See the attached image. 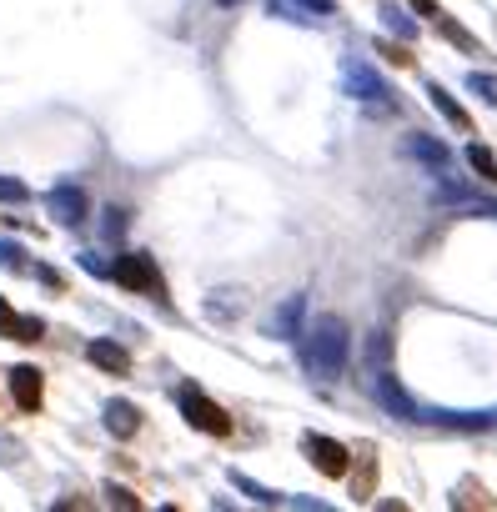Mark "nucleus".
Returning a JSON list of instances; mask_svg holds the SVG:
<instances>
[{"mask_svg":"<svg viewBox=\"0 0 497 512\" xmlns=\"http://www.w3.org/2000/svg\"><path fill=\"white\" fill-rule=\"evenodd\" d=\"M116 282H121L126 292H151V297H166V282H161L156 262H151V256H141V251H131V256H121V262H116Z\"/></svg>","mask_w":497,"mask_h":512,"instance_id":"f257e3e1","label":"nucleus"},{"mask_svg":"<svg viewBox=\"0 0 497 512\" xmlns=\"http://www.w3.org/2000/svg\"><path fill=\"white\" fill-rule=\"evenodd\" d=\"M342 362H347V332H342V322H322V327H317V342H312V367H317V377H337Z\"/></svg>","mask_w":497,"mask_h":512,"instance_id":"f03ea898","label":"nucleus"},{"mask_svg":"<svg viewBox=\"0 0 497 512\" xmlns=\"http://www.w3.org/2000/svg\"><path fill=\"white\" fill-rule=\"evenodd\" d=\"M181 412H186V422H191L196 432H211V437H226V432H231V417H226L211 397H201L196 387L181 392Z\"/></svg>","mask_w":497,"mask_h":512,"instance_id":"7ed1b4c3","label":"nucleus"},{"mask_svg":"<svg viewBox=\"0 0 497 512\" xmlns=\"http://www.w3.org/2000/svg\"><path fill=\"white\" fill-rule=\"evenodd\" d=\"M307 452H312V467L322 477H347V467H352V452L332 437H307Z\"/></svg>","mask_w":497,"mask_h":512,"instance_id":"20e7f679","label":"nucleus"},{"mask_svg":"<svg viewBox=\"0 0 497 512\" xmlns=\"http://www.w3.org/2000/svg\"><path fill=\"white\" fill-rule=\"evenodd\" d=\"M11 397H16L21 412H41V402H46V377H41L36 367H16V372H11Z\"/></svg>","mask_w":497,"mask_h":512,"instance_id":"39448f33","label":"nucleus"},{"mask_svg":"<svg viewBox=\"0 0 497 512\" xmlns=\"http://www.w3.org/2000/svg\"><path fill=\"white\" fill-rule=\"evenodd\" d=\"M86 357H91L101 372H111V377H126V372H131V352H126V347H116V342H91V347H86Z\"/></svg>","mask_w":497,"mask_h":512,"instance_id":"423d86ee","label":"nucleus"},{"mask_svg":"<svg viewBox=\"0 0 497 512\" xmlns=\"http://www.w3.org/2000/svg\"><path fill=\"white\" fill-rule=\"evenodd\" d=\"M0 332H6L11 342H41V322H26V317H16L6 297H0Z\"/></svg>","mask_w":497,"mask_h":512,"instance_id":"0eeeda50","label":"nucleus"},{"mask_svg":"<svg viewBox=\"0 0 497 512\" xmlns=\"http://www.w3.org/2000/svg\"><path fill=\"white\" fill-rule=\"evenodd\" d=\"M427 96H432V106H437V111H442V116H447V121H452L457 131H472V121H467V111H462V106H457V101H452V96H447L442 86H427Z\"/></svg>","mask_w":497,"mask_h":512,"instance_id":"6e6552de","label":"nucleus"},{"mask_svg":"<svg viewBox=\"0 0 497 512\" xmlns=\"http://www.w3.org/2000/svg\"><path fill=\"white\" fill-rule=\"evenodd\" d=\"M106 422H111V432H116V437H131V432H136V422H141V412H136V407H126V402H111V407H106Z\"/></svg>","mask_w":497,"mask_h":512,"instance_id":"1a4fd4ad","label":"nucleus"},{"mask_svg":"<svg viewBox=\"0 0 497 512\" xmlns=\"http://www.w3.org/2000/svg\"><path fill=\"white\" fill-rule=\"evenodd\" d=\"M467 161H472V171H477L482 181H497V156H492L487 146H477V141H472V146H467Z\"/></svg>","mask_w":497,"mask_h":512,"instance_id":"9d476101","label":"nucleus"},{"mask_svg":"<svg viewBox=\"0 0 497 512\" xmlns=\"http://www.w3.org/2000/svg\"><path fill=\"white\" fill-rule=\"evenodd\" d=\"M407 151H412V156H422V161H437V166L447 161V151H442V146H432L427 136H412V141H407Z\"/></svg>","mask_w":497,"mask_h":512,"instance_id":"9b49d317","label":"nucleus"},{"mask_svg":"<svg viewBox=\"0 0 497 512\" xmlns=\"http://www.w3.org/2000/svg\"><path fill=\"white\" fill-rule=\"evenodd\" d=\"M437 31H442V36H447L452 46H462V51H477V41H472V36H467L462 26H452V21H437Z\"/></svg>","mask_w":497,"mask_h":512,"instance_id":"f8f14e48","label":"nucleus"},{"mask_svg":"<svg viewBox=\"0 0 497 512\" xmlns=\"http://www.w3.org/2000/svg\"><path fill=\"white\" fill-rule=\"evenodd\" d=\"M382 16H387V26H392V31H397L402 41H412V36H417V31H412V21H407L402 11H382Z\"/></svg>","mask_w":497,"mask_h":512,"instance_id":"ddd939ff","label":"nucleus"},{"mask_svg":"<svg viewBox=\"0 0 497 512\" xmlns=\"http://www.w3.org/2000/svg\"><path fill=\"white\" fill-rule=\"evenodd\" d=\"M467 86H472V91H482V101H492V106H497V81H492V76H472Z\"/></svg>","mask_w":497,"mask_h":512,"instance_id":"4468645a","label":"nucleus"},{"mask_svg":"<svg viewBox=\"0 0 497 512\" xmlns=\"http://www.w3.org/2000/svg\"><path fill=\"white\" fill-rule=\"evenodd\" d=\"M377 51H382V56H387V61H392V66H412V56H407V51H402V46H387V41H382V46H377Z\"/></svg>","mask_w":497,"mask_h":512,"instance_id":"2eb2a0df","label":"nucleus"},{"mask_svg":"<svg viewBox=\"0 0 497 512\" xmlns=\"http://www.w3.org/2000/svg\"><path fill=\"white\" fill-rule=\"evenodd\" d=\"M111 502H116V507H136V497H131L126 487H111Z\"/></svg>","mask_w":497,"mask_h":512,"instance_id":"dca6fc26","label":"nucleus"},{"mask_svg":"<svg viewBox=\"0 0 497 512\" xmlns=\"http://www.w3.org/2000/svg\"><path fill=\"white\" fill-rule=\"evenodd\" d=\"M412 6H417L422 16H432V21H442V16H437V6H432V0H412Z\"/></svg>","mask_w":497,"mask_h":512,"instance_id":"f3484780","label":"nucleus"}]
</instances>
